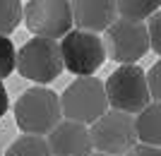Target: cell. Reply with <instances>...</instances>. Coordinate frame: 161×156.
I'll return each instance as SVG.
<instances>
[{"label": "cell", "instance_id": "cell-1", "mask_svg": "<svg viewBox=\"0 0 161 156\" xmlns=\"http://www.w3.org/2000/svg\"><path fill=\"white\" fill-rule=\"evenodd\" d=\"M63 103L60 96L53 89H46V84H39L27 89L14 101V120L22 132L31 135H46L63 120Z\"/></svg>", "mask_w": 161, "mask_h": 156}, {"label": "cell", "instance_id": "cell-2", "mask_svg": "<svg viewBox=\"0 0 161 156\" xmlns=\"http://www.w3.org/2000/svg\"><path fill=\"white\" fill-rule=\"evenodd\" d=\"M65 60L58 39L34 36L17 51V72L34 84H51L63 75Z\"/></svg>", "mask_w": 161, "mask_h": 156}, {"label": "cell", "instance_id": "cell-3", "mask_svg": "<svg viewBox=\"0 0 161 156\" xmlns=\"http://www.w3.org/2000/svg\"><path fill=\"white\" fill-rule=\"evenodd\" d=\"M60 103L67 120H77L84 125H92L111 108L106 82L96 79L94 75H82L72 84H67V89L60 94Z\"/></svg>", "mask_w": 161, "mask_h": 156}, {"label": "cell", "instance_id": "cell-4", "mask_svg": "<svg viewBox=\"0 0 161 156\" xmlns=\"http://www.w3.org/2000/svg\"><path fill=\"white\" fill-rule=\"evenodd\" d=\"M106 94H108L111 108L125 110V113H132V116H137L142 108H147L154 101L152 91H149L147 72L135 62H123L118 70H113L108 75Z\"/></svg>", "mask_w": 161, "mask_h": 156}, {"label": "cell", "instance_id": "cell-5", "mask_svg": "<svg viewBox=\"0 0 161 156\" xmlns=\"http://www.w3.org/2000/svg\"><path fill=\"white\" fill-rule=\"evenodd\" d=\"M92 130V142L96 151L113 156H125L135 144L140 142L137 137V122L132 113L118 108H108L99 120L89 125Z\"/></svg>", "mask_w": 161, "mask_h": 156}, {"label": "cell", "instance_id": "cell-6", "mask_svg": "<svg viewBox=\"0 0 161 156\" xmlns=\"http://www.w3.org/2000/svg\"><path fill=\"white\" fill-rule=\"evenodd\" d=\"M108 58L118 65L123 62H137L152 51V39H149V27L140 19H118L106 29L103 36Z\"/></svg>", "mask_w": 161, "mask_h": 156}, {"label": "cell", "instance_id": "cell-7", "mask_svg": "<svg viewBox=\"0 0 161 156\" xmlns=\"http://www.w3.org/2000/svg\"><path fill=\"white\" fill-rule=\"evenodd\" d=\"M63 48V60H65V70L72 75H94L96 70L103 65L108 58L106 43L96 31H87V29L75 27L70 29L60 39Z\"/></svg>", "mask_w": 161, "mask_h": 156}, {"label": "cell", "instance_id": "cell-8", "mask_svg": "<svg viewBox=\"0 0 161 156\" xmlns=\"http://www.w3.org/2000/svg\"><path fill=\"white\" fill-rule=\"evenodd\" d=\"M24 24L34 36L60 41L75 29L72 0H29L24 5Z\"/></svg>", "mask_w": 161, "mask_h": 156}, {"label": "cell", "instance_id": "cell-9", "mask_svg": "<svg viewBox=\"0 0 161 156\" xmlns=\"http://www.w3.org/2000/svg\"><path fill=\"white\" fill-rule=\"evenodd\" d=\"M48 144L53 156H92L96 151L89 125L67 118L48 132Z\"/></svg>", "mask_w": 161, "mask_h": 156}, {"label": "cell", "instance_id": "cell-10", "mask_svg": "<svg viewBox=\"0 0 161 156\" xmlns=\"http://www.w3.org/2000/svg\"><path fill=\"white\" fill-rule=\"evenodd\" d=\"M75 27L87 31H106L120 14L115 0H72Z\"/></svg>", "mask_w": 161, "mask_h": 156}, {"label": "cell", "instance_id": "cell-11", "mask_svg": "<svg viewBox=\"0 0 161 156\" xmlns=\"http://www.w3.org/2000/svg\"><path fill=\"white\" fill-rule=\"evenodd\" d=\"M135 122L140 142L161 147V101H152L147 108H142L135 116Z\"/></svg>", "mask_w": 161, "mask_h": 156}, {"label": "cell", "instance_id": "cell-12", "mask_svg": "<svg viewBox=\"0 0 161 156\" xmlns=\"http://www.w3.org/2000/svg\"><path fill=\"white\" fill-rule=\"evenodd\" d=\"M5 156H53V151H51V144H48L46 135L22 132L5 149Z\"/></svg>", "mask_w": 161, "mask_h": 156}, {"label": "cell", "instance_id": "cell-13", "mask_svg": "<svg viewBox=\"0 0 161 156\" xmlns=\"http://www.w3.org/2000/svg\"><path fill=\"white\" fill-rule=\"evenodd\" d=\"M118 14L128 19H149L156 10H161V0H115Z\"/></svg>", "mask_w": 161, "mask_h": 156}, {"label": "cell", "instance_id": "cell-14", "mask_svg": "<svg viewBox=\"0 0 161 156\" xmlns=\"http://www.w3.org/2000/svg\"><path fill=\"white\" fill-rule=\"evenodd\" d=\"M19 22H24L22 0H0V34H12Z\"/></svg>", "mask_w": 161, "mask_h": 156}, {"label": "cell", "instance_id": "cell-15", "mask_svg": "<svg viewBox=\"0 0 161 156\" xmlns=\"http://www.w3.org/2000/svg\"><path fill=\"white\" fill-rule=\"evenodd\" d=\"M17 70V48L10 34H0V79L10 77Z\"/></svg>", "mask_w": 161, "mask_h": 156}, {"label": "cell", "instance_id": "cell-16", "mask_svg": "<svg viewBox=\"0 0 161 156\" xmlns=\"http://www.w3.org/2000/svg\"><path fill=\"white\" fill-rule=\"evenodd\" d=\"M147 27H149V39H152V51L161 55V10H156L147 19Z\"/></svg>", "mask_w": 161, "mask_h": 156}, {"label": "cell", "instance_id": "cell-17", "mask_svg": "<svg viewBox=\"0 0 161 156\" xmlns=\"http://www.w3.org/2000/svg\"><path fill=\"white\" fill-rule=\"evenodd\" d=\"M149 79V91H152V99L154 101H161V60H156L147 72Z\"/></svg>", "mask_w": 161, "mask_h": 156}, {"label": "cell", "instance_id": "cell-18", "mask_svg": "<svg viewBox=\"0 0 161 156\" xmlns=\"http://www.w3.org/2000/svg\"><path fill=\"white\" fill-rule=\"evenodd\" d=\"M125 156H161V147L137 142V144H135V147H132V149H130Z\"/></svg>", "mask_w": 161, "mask_h": 156}, {"label": "cell", "instance_id": "cell-19", "mask_svg": "<svg viewBox=\"0 0 161 156\" xmlns=\"http://www.w3.org/2000/svg\"><path fill=\"white\" fill-rule=\"evenodd\" d=\"M7 108H10V96H7V89L3 84V79H0V118L7 113Z\"/></svg>", "mask_w": 161, "mask_h": 156}, {"label": "cell", "instance_id": "cell-20", "mask_svg": "<svg viewBox=\"0 0 161 156\" xmlns=\"http://www.w3.org/2000/svg\"><path fill=\"white\" fill-rule=\"evenodd\" d=\"M92 156H113V154H103V151H94Z\"/></svg>", "mask_w": 161, "mask_h": 156}]
</instances>
